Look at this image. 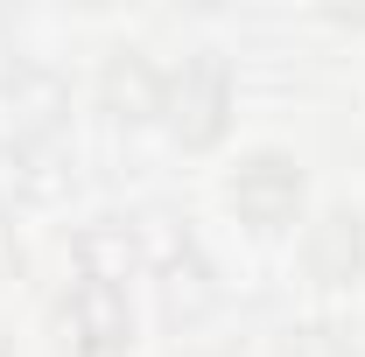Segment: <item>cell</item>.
<instances>
[{
    "label": "cell",
    "instance_id": "6da1fadb",
    "mask_svg": "<svg viewBox=\"0 0 365 357\" xmlns=\"http://www.w3.org/2000/svg\"><path fill=\"white\" fill-rule=\"evenodd\" d=\"M63 336H71L78 357H120L127 336H134V315L120 302V287H113V280L71 287V302H63Z\"/></svg>",
    "mask_w": 365,
    "mask_h": 357
},
{
    "label": "cell",
    "instance_id": "7a4b0ae2",
    "mask_svg": "<svg viewBox=\"0 0 365 357\" xmlns=\"http://www.w3.org/2000/svg\"><path fill=\"white\" fill-rule=\"evenodd\" d=\"M295 203H302V176H295L288 154H253V161H239V176H232V211L253 224V231H281V224L295 218Z\"/></svg>",
    "mask_w": 365,
    "mask_h": 357
},
{
    "label": "cell",
    "instance_id": "3957f363",
    "mask_svg": "<svg viewBox=\"0 0 365 357\" xmlns=\"http://www.w3.org/2000/svg\"><path fill=\"white\" fill-rule=\"evenodd\" d=\"M225 105H232V85H225V63L218 56H197L190 70L176 78V134L190 147H211V140L225 134Z\"/></svg>",
    "mask_w": 365,
    "mask_h": 357
},
{
    "label": "cell",
    "instance_id": "277c9868",
    "mask_svg": "<svg viewBox=\"0 0 365 357\" xmlns=\"http://www.w3.org/2000/svg\"><path fill=\"white\" fill-rule=\"evenodd\" d=\"M309 267H317V280H351V273L365 267V224L351 218V211H337V218L317 224V238H309Z\"/></svg>",
    "mask_w": 365,
    "mask_h": 357
},
{
    "label": "cell",
    "instance_id": "5b68a950",
    "mask_svg": "<svg viewBox=\"0 0 365 357\" xmlns=\"http://www.w3.org/2000/svg\"><path fill=\"white\" fill-rule=\"evenodd\" d=\"M106 98H113V112H120V119H140V112H155V70H148L140 56L113 63V70H106Z\"/></svg>",
    "mask_w": 365,
    "mask_h": 357
},
{
    "label": "cell",
    "instance_id": "8992f818",
    "mask_svg": "<svg viewBox=\"0 0 365 357\" xmlns=\"http://www.w3.org/2000/svg\"><path fill=\"white\" fill-rule=\"evenodd\" d=\"M0 357H7V351H0Z\"/></svg>",
    "mask_w": 365,
    "mask_h": 357
}]
</instances>
